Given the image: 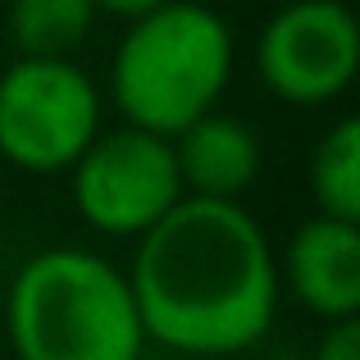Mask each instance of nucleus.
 <instances>
[{
  "label": "nucleus",
  "instance_id": "obj_12",
  "mask_svg": "<svg viewBox=\"0 0 360 360\" xmlns=\"http://www.w3.org/2000/svg\"><path fill=\"white\" fill-rule=\"evenodd\" d=\"M96 5V14H115V18H141V14H150V9H160V5H169V0H91Z\"/></svg>",
  "mask_w": 360,
  "mask_h": 360
},
{
  "label": "nucleus",
  "instance_id": "obj_9",
  "mask_svg": "<svg viewBox=\"0 0 360 360\" xmlns=\"http://www.w3.org/2000/svg\"><path fill=\"white\" fill-rule=\"evenodd\" d=\"M91 0H9V41L18 60H69L91 37Z\"/></svg>",
  "mask_w": 360,
  "mask_h": 360
},
{
  "label": "nucleus",
  "instance_id": "obj_10",
  "mask_svg": "<svg viewBox=\"0 0 360 360\" xmlns=\"http://www.w3.org/2000/svg\"><path fill=\"white\" fill-rule=\"evenodd\" d=\"M310 196L319 214L360 229V119H342L324 132L310 155Z\"/></svg>",
  "mask_w": 360,
  "mask_h": 360
},
{
  "label": "nucleus",
  "instance_id": "obj_7",
  "mask_svg": "<svg viewBox=\"0 0 360 360\" xmlns=\"http://www.w3.org/2000/svg\"><path fill=\"white\" fill-rule=\"evenodd\" d=\"M288 288L310 315L328 319H356L360 310V229L338 219H306L288 242Z\"/></svg>",
  "mask_w": 360,
  "mask_h": 360
},
{
  "label": "nucleus",
  "instance_id": "obj_5",
  "mask_svg": "<svg viewBox=\"0 0 360 360\" xmlns=\"http://www.w3.org/2000/svg\"><path fill=\"white\" fill-rule=\"evenodd\" d=\"M183 201L174 146L155 132H101L73 165V205L105 238H141Z\"/></svg>",
  "mask_w": 360,
  "mask_h": 360
},
{
  "label": "nucleus",
  "instance_id": "obj_8",
  "mask_svg": "<svg viewBox=\"0 0 360 360\" xmlns=\"http://www.w3.org/2000/svg\"><path fill=\"white\" fill-rule=\"evenodd\" d=\"M169 146H174L183 196L238 201L246 187L260 178V137L242 119L219 115V110L187 123Z\"/></svg>",
  "mask_w": 360,
  "mask_h": 360
},
{
  "label": "nucleus",
  "instance_id": "obj_2",
  "mask_svg": "<svg viewBox=\"0 0 360 360\" xmlns=\"http://www.w3.org/2000/svg\"><path fill=\"white\" fill-rule=\"evenodd\" d=\"M5 324L18 360H137L146 342L128 278L82 246L37 251L14 274Z\"/></svg>",
  "mask_w": 360,
  "mask_h": 360
},
{
  "label": "nucleus",
  "instance_id": "obj_11",
  "mask_svg": "<svg viewBox=\"0 0 360 360\" xmlns=\"http://www.w3.org/2000/svg\"><path fill=\"white\" fill-rule=\"evenodd\" d=\"M315 360H360V319H338L319 338Z\"/></svg>",
  "mask_w": 360,
  "mask_h": 360
},
{
  "label": "nucleus",
  "instance_id": "obj_6",
  "mask_svg": "<svg viewBox=\"0 0 360 360\" xmlns=\"http://www.w3.org/2000/svg\"><path fill=\"white\" fill-rule=\"evenodd\" d=\"M264 87L288 105H328L360 69V27L342 0H292L255 46Z\"/></svg>",
  "mask_w": 360,
  "mask_h": 360
},
{
  "label": "nucleus",
  "instance_id": "obj_4",
  "mask_svg": "<svg viewBox=\"0 0 360 360\" xmlns=\"http://www.w3.org/2000/svg\"><path fill=\"white\" fill-rule=\"evenodd\" d=\"M101 137V91L73 60H14L0 73V155L64 174Z\"/></svg>",
  "mask_w": 360,
  "mask_h": 360
},
{
  "label": "nucleus",
  "instance_id": "obj_1",
  "mask_svg": "<svg viewBox=\"0 0 360 360\" xmlns=\"http://www.w3.org/2000/svg\"><path fill=\"white\" fill-rule=\"evenodd\" d=\"M137 242L123 278L146 338L183 356H233L269 333L278 260L242 201L183 196Z\"/></svg>",
  "mask_w": 360,
  "mask_h": 360
},
{
  "label": "nucleus",
  "instance_id": "obj_3",
  "mask_svg": "<svg viewBox=\"0 0 360 360\" xmlns=\"http://www.w3.org/2000/svg\"><path fill=\"white\" fill-rule=\"evenodd\" d=\"M233 73V32L201 0H169L132 18L110 64V96L128 128L174 141L219 105Z\"/></svg>",
  "mask_w": 360,
  "mask_h": 360
}]
</instances>
